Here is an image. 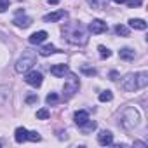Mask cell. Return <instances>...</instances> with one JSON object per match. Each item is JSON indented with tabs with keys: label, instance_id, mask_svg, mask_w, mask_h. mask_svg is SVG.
I'll use <instances>...</instances> for the list:
<instances>
[{
	"label": "cell",
	"instance_id": "1",
	"mask_svg": "<svg viewBox=\"0 0 148 148\" xmlns=\"http://www.w3.org/2000/svg\"><path fill=\"white\" fill-rule=\"evenodd\" d=\"M63 38H66L70 44L73 45H84L87 42V30L82 23L73 21V23H66L63 28Z\"/></svg>",
	"mask_w": 148,
	"mask_h": 148
},
{
	"label": "cell",
	"instance_id": "2",
	"mask_svg": "<svg viewBox=\"0 0 148 148\" xmlns=\"http://www.w3.org/2000/svg\"><path fill=\"white\" fill-rule=\"evenodd\" d=\"M122 120H120V124L125 127V129H132V127H136L138 124H139V113L134 110V108H125L124 112H122V117H120Z\"/></svg>",
	"mask_w": 148,
	"mask_h": 148
},
{
	"label": "cell",
	"instance_id": "3",
	"mask_svg": "<svg viewBox=\"0 0 148 148\" xmlns=\"http://www.w3.org/2000/svg\"><path fill=\"white\" fill-rule=\"evenodd\" d=\"M68 80L64 82V86H63V98L64 99H70L71 96H75V92L79 91V87H80V84H79V79L73 75V73H68Z\"/></svg>",
	"mask_w": 148,
	"mask_h": 148
},
{
	"label": "cell",
	"instance_id": "4",
	"mask_svg": "<svg viewBox=\"0 0 148 148\" xmlns=\"http://www.w3.org/2000/svg\"><path fill=\"white\" fill-rule=\"evenodd\" d=\"M120 87L125 91V92H134L138 89V79H136V73H127V75L122 79L120 82Z\"/></svg>",
	"mask_w": 148,
	"mask_h": 148
},
{
	"label": "cell",
	"instance_id": "5",
	"mask_svg": "<svg viewBox=\"0 0 148 148\" xmlns=\"http://www.w3.org/2000/svg\"><path fill=\"white\" fill-rule=\"evenodd\" d=\"M42 80H44V77H42L40 71H37V70H28V71H26L25 82H26L28 86H32V87H40V86H42Z\"/></svg>",
	"mask_w": 148,
	"mask_h": 148
},
{
	"label": "cell",
	"instance_id": "6",
	"mask_svg": "<svg viewBox=\"0 0 148 148\" xmlns=\"http://www.w3.org/2000/svg\"><path fill=\"white\" fill-rule=\"evenodd\" d=\"M35 64V58L33 56H23L21 59H18L16 63V71L18 73H26L28 70H32Z\"/></svg>",
	"mask_w": 148,
	"mask_h": 148
},
{
	"label": "cell",
	"instance_id": "7",
	"mask_svg": "<svg viewBox=\"0 0 148 148\" xmlns=\"http://www.w3.org/2000/svg\"><path fill=\"white\" fill-rule=\"evenodd\" d=\"M108 30V25L103 21V19H94L91 25H89V32L92 33V35H99V33H103V32H106Z\"/></svg>",
	"mask_w": 148,
	"mask_h": 148
},
{
	"label": "cell",
	"instance_id": "8",
	"mask_svg": "<svg viewBox=\"0 0 148 148\" xmlns=\"http://www.w3.org/2000/svg\"><path fill=\"white\" fill-rule=\"evenodd\" d=\"M45 38H47V32L40 30V32H35V33H32V35H30V38H28V42H30L32 45H38V44H42Z\"/></svg>",
	"mask_w": 148,
	"mask_h": 148
},
{
	"label": "cell",
	"instance_id": "9",
	"mask_svg": "<svg viewBox=\"0 0 148 148\" xmlns=\"http://www.w3.org/2000/svg\"><path fill=\"white\" fill-rule=\"evenodd\" d=\"M98 143H99L101 146L112 145V143H113V134H112L110 131H101V132L98 134Z\"/></svg>",
	"mask_w": 148,
	"mask_h": 148
},
{
	"label": "cell",
	"instance_id": "10",
	"mask_svg": "<svg viewBox=\"0 0 148 148\" xmlns=\"http://www.w3.org/2000/svg\"><path fill=\"white\" fill-rule=\"evenodd\" d=\"M51 73L54 77H64L70 73V70L66 64H54V66H51Z\"/></svg>",
	"mask_w": 148,
	"mask_h": 148
},
{
	"label": "cell",
	"instance_id": "11",
	"mask_svg": "<svg viewBox=\"0 0 148 148\" xmlns=\"http://www.w3.org/2000/svg\"><path fill=\"white\" fill-rule=\"evenodd\" d=\"M64 16H66V12H64V11H56V12L45 14V16H44V21H45V23H56V21L63 19Z\"/></svg>",
	"mask_w": 148,
	"mask_h": 148
},
{
	"label": "cell",
	"instance_id": "12",
	"mask_svg": "<svg viewBox=\"0 0 148 148\" xmlns=\"http://www.w3.org/2000/svg\"><path fill=\"white\" fill-rule=\"evenodd\" d=\"M18 28H28L32 23H33V19L32 18H28V16H18V18H14V21H12Z\"/></svg>",
	"mask_w": 148,
	"mask_h": 148
},
{
	"label": "cell",
	"instance_id": "13",
	"mask_svg": "<svg viewBox=\"0 0 148 148\" xmlns=\"http://www.w3.org/2000/svg\"><path fill=\"white\" fill-rule=\"evenodd\" d=\"M73 119H75V124L80 127L84 122H87L89 120V113L86 112V110H79V112H75V115H73Z\"/></svg>",
	"mask_w": 148,
	"mask_h": 148
},
{
	"label": "cell",
	"instance_id": "14",
	"mask_svg": "<svg viewBox=\"0 0 148 148\" xmlns=\"http://www.w3.org/2000/svg\"><path fill=\"white\" fill-rule=\"evenodd\" d=\"M14 139H16V143H25V141H28V131H26L25 127H18L16 132H14Z\"/></svg>",
	"mask_w": 148,
	"mask_h": 148
},
{
	"label": "cell",
	"instance_id": "15",
	"mask_svg": "<svg viewBox=\"0 0 148 148\" xmlns=\"http://www.w3.org/2000/svg\"><path fill=\"white\" fill-rule=\"evenodd\" d=\"M119 56H120V59L132 61V59H134V56H136V52H134L132 49H129V47H124V49H120V51H119Z\"/></svg>",
	"mask_w": 148,
	"mask_h": 148
},
{
	"label": "cell",
	"instance_id": "16",
	"mask_svg": "<svg viewBox=\"0 0 148 148\" xmlns=\"http://www.w3.org/2000/svg\"><path fill=\"white\" fill-rule=\"evenodd\" d=\"M136 79H138V89L146 87V84H148V73H146V71H139V73H136Z\"/></svg>",
	"mask_w": 148,
	"mask_h": 148
},
{
	"label": "cell",
	"instance_id": "17",
	"mask_svg": "<svg viewBox=\"0 0 148 148\" xmlns=\"http://www.w3.org/2000/svg\"><path fill=\"white\" fill-rule=\"evenodd\" d=\"M129 26L134 28V30H146V21L143 19H129Z\"/></svg>",
	"mask_w": 148,
	"mask_h": 148
},
{
	"label": "cell",
	"instance_id": "18",
	"mask_svg": "<svg viewBox=\"0 0 148 148\" xmlns=\"http://www.w3.org/2000/svg\"><path fill=\"white\" fill-rule=\"evenodd\" d=\"M40 56H51V54H54V52H59L52 44H47V45H44V47H40Z\"/></svg>",
	"mask_w": 148,
	"mask_h": 148
},
{
	"label": "cell",
	"instance_id": "19",
	"mask_svg": "<svg viewBox=\"0 0 148 148\" xmlns=\"http://www.w3.org/2000/svg\"><path fill=\"white\" fill-rule=\"evenodd\" d=\"M96 129V122L94 120H87V122H84L82 125H80V131L84 132V134H87V132H92Z\"/></svg>",
	"mask_w": 148,
	"mask_h": 148
},
{
	"label": "cell",
	"instance_id": "20",
	"mask_svg": "<svg viewBox=\"0 0 148 148\" xmlns=\"http://www.w3.org/2000/svg\"><path fill=\"white\" fill-rule=\"evenodd\" d=\"M87 4L92 9H105L106 7V0H87Z\"/></svg>",
	"mask_w": 148,
	"mask_h": 148
},
{
	"label": "cell",
	"instance_id": "21",
	"mask_svg": "<svg viewBox=\"0 0 148 148\" xmlns=\"http://www.w3.org/2000/svg\"><path fill=\"white\" fill-rule=\"evenodd\" d=\"M115 33L120 35V37H129V28L124 26V25H117L115 26Z\"/></svg>",
	"mask_w": 148,
	"mask_h": 148
},
{
	"label": "cell",
	"instance_id": "22",
	"mask_svg": "<svg viewBox=\"0 0 148 148\" xmlns=\"http://www.w3.org/2000/svg\"><path fill=\"white\" fill-rule=\"evenodd\" d=\"M49 117H51V112H49L47 108L37 110V119H38V120H45V119H49Z\"/></svg>",
	"mask_w": 148,
	"mask_h": 148
},
{
	"label": "cell",
	"instance_id": "23",
	"mask_svg": "<svg viewBox=\"0 0 148 148\" xmlns=\"http://www.w3.org/2000/svg\"><path fill=\"white\" fill-rule=\"evenodd\" d=\"M45 101H47V105H56V103L59 101V96H58L56 92H49L47 98H45Z\"/></svg>",
	"mask_w": 148,
	"mask_h": 148
},
{
	"label": "cell",
	"instance_id": "24",
	"mask_svg": "<svg viewBox=\"0 0 148 148\" xmlns=\"http://www.w3.org/2000/svg\"><path fill=\"white\" fill-rule=\"evenodd\" d=\"M80 71L84 73V75H87V77H94L96 73H98L94 68H89V66H80Z\"/></svg>",
	"mask_w": 148,
	"mask_h": 148
},
{
	"label": "cell",
	"instance_id": "25",
	"mask_svg": "<svg viewBox=\"0 0 148 148\" xmlns=\"http://www.w3.org/2000/svg\"><path fill=\"white\" fill-rule=\"evenodd\" d=\"M98 51H99V56H101L103 59H106V58H110V56H112V51H110V49H106L105 45H99V47H98Z\"/></svg>",
	"mask_w": 148,
	"mask_h": 148
},
{
	"label": "cell",
	"instance_id": "26",
	"mask_svg": "<svg viewBox=\"0 0 148 148\" xmlns=\"http://www.w3.org/2000/svg\"><path fill=\"white\" fill-rule=\"evenodd\" d=\"M113 99V94H112V91H103L101 94H99V101H112Z\"/></svg>",
	"mask_w": 148,
	"mask_h": 148
},
{
	"label": "cell",
	"instance_id": "27",
	"mask_svg": "<svg viewBox=\"0 0 148 148\" xmlns=\"http://www.w3.org/2000/svg\"><path fill=\"white\" fill-rule=\"evenodd\" d=\"M40 139H42V136H40L37 131H28V141L37 143V141H40Z\"/></svg>",
	"mask_w": 148,
	"mask_h": 148
},
{
	"label": "cell",
	"instance_id": "28",
	"mask_svg": "<svg viewBox=\"0 0 148 148\" xmlns=\"http://www.w3.org/2000/svg\"><path fill=\"white\" fill-rule=\"evenodd\" d=\"M125 4H127L131 9H136V7H139V5L143 4V0H125Z\"/></svg>",
	"mask_w": 148,
	"mask_h": 148
},
{
	"label": "cell",
	"instance_id": "29",
	"mask_svg": "<svg viewBox=\"0 0 148 148\" xmlns=\"http://www.w3.org/2000/svg\"><path fill=\"white\" fill-rule=\"evenodd\" d=\"M9 0H0V12H5L7 9H9Z\"/></svg>",
	"mask_w": 148,
	"mask_h": 148
},
{
	"label": "cell",
	"instance_id": "30",
	"mask_svg": "<svg viewBox=\"0 0 148 148\" xmlns=\"http://www.w3.org/2000/svg\"><path fill=\"white\" fill-rule=\"evenodd\" d=\"M37 101H38V96H37V94H32V96H28V98H26V103H28V105L37 103Z\"/></svg>",
	"mask_w": 148,
	"mask_h": 148
},
{
	"label": "cell",
	"instance_id": "31",
	"mask_svg": "<svg viewBox=\"0 0 148 148\" xmlns=\"http://www.w3.org/2000/svg\"><path fill=\"white\" fill-rule=\"evenodd\" d=\"M108 77H110V80H117V79H119V73H117V71H110Z\"/></svg>",
	"mask_w": 148,
	"mask_h": 148
},
{
	"label": "cell",
	"instance_id": "32",
	"mask_svg": "<svg viewBox=\"0 0 148 148\" xmlns=\"http://www.w3.org/2000/svg\"><path fill=\"white\" fill-rule=\"evenodd\" d=\"M47 2H49V4H52V5H56V4L59 2V0H47Z\"/></svg>",
	"mask_w": 148,
	"mask_h": 148
},
{
	"label": "cell",
	"instance_id": "33",
	"mask_svg": "<svg viewBox=\"0 0 148 148\" xmlns=\"http://www.w3.org/2000/svg\"><path fill=\"white\" fill-rule=\"evenodd\" d=\"M134 145H136V146H146V145H145V143H141V141H136Z\"/></svg>",
	"mask_w": 148,
	"mask_h": 148
},
{
	"label": "cell",
	"instance_id": "34",
	"mask_svg": "<svg viewBox=\"0 0 148 148\" xmlns=\"http://www.w3.org/2000/svg\"><path fill=\"white\" fill-rule=\"evenodd\" d=\"M113 2H115V4H124L125 0H113Z\"/></svg>",
	"mask_w": 148,
	"mask_h": 148
},
{
	"label": "cell",
	"instance_id": "35",
	"mask_svg": "<svg viewBox=\"0 0 148 148\" xmlns=\"http://www.w3.org/2000/svg\"><path fill=\"white\" fill-rule=\"evenodd\" d=\"M0 146H2V143H0Z\"/></svg>",
	"mask_w": 148,
	"mask_h": 148
}]
</instances>
